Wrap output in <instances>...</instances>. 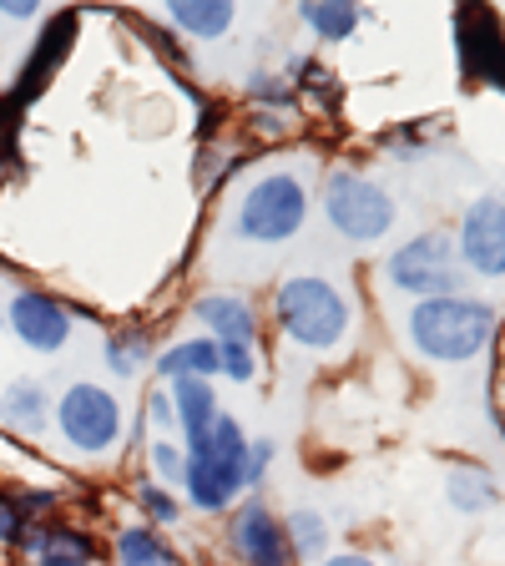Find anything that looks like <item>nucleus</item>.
<instances>
[{"label": "nucleus", "mask_w": 505, "mask_h": 566, "mask_svg": "<svg viewBox=\"0 0 505 566\" xmlns=\"http://www.w3.org/2000/svg\"><path fill=\"white\" fill-rule=\"evenodd\" d=\"M269 329L304 354H339L354 329V304L324 273H288L269 289Z\"/></svg>", "instance_id": "obj_1"}, {"label": "nucleus", "mask_w": 505, "mask_h": 566, "mask_svg": "<svg viewBox=\"0 0 505 566\" xmlns=\"http://www.w3.org/2000/svg\"><path fill=\"white\" fill-rule=\"evenodd\" d=\"M314 212V188L298 167H269L228 202V238L243 248H283L304 233Z\"/></svg>", "instance_id": "obj_2"}, {"label": "nucleus", "mask_w": 505, "mask_h": 566, "mask_svg": "<svg viewBox=\"0 0 505 566\" xmlns=\"http://www.w3.org/2000/svg\"><path fill=\"white\" fill-rule=\"evenodd\" d=\"M248 430L243 420L223 415L202 440H188V475H182V506L198 516H228L243 501L248 475Z\"/></svg>", "instance_id": "obj_3"}, {"label": "nucleus", "mask_w": 505, "mask_h": 566, "mask_svg": "<svg viewBox=\"0 0 505 566\" xmlns=\"http://www.w3.org/2000/svg\"><path fill=\"white\" fill-rule=\"evenodd\" d=\"M404 334H410L414 354L430 365H471L495 334V308L471 294L424 298L404 314Z\"/></svg>", "instance_id": "obj_4"}, {"label": "nucleus", "mask_w": 505, "mask_h": 566, "mask_svg": "<svg viewBox=\"0 0 505 566\" xmlns=\"http://www.w3.org/2000/svg\"><path fill=\"white\" fill-rule=\"evenodd\" d=\"M51 430L61 436V446L82 460H106L117 455L127 440V405L112 385L102 379H71L56 395V420Z\"/></svg>", "instance_id": "obj_5"}, {"label": "nucleus", "mask_w": 505, "mask_h": 566, "mask_svg": "<svg viewBox=\"0 0 505 566\" xmlns=\"http://www.w3.org/2000/svg\"><path fill=\"white\" fill-rule=\"evenodd\" d=\"M324 218L329 228L354 248H369V243H385L394 233V218H400V202L385 182L375 177L354 172V167H334L324 177Z\"/></svg>", "instance_id": "obj_6"}, {"label": "nucleus", "mask_w": 505, "mask_h": 566, "mask_svg": "<svg viewBox=\"0 0 505 566\" xmlns=\"http://www.w3.org/2000/svg\"><path fill=\"white\" fill-rule=\"evenodd\" d=\"M385 283L394 289V294L414 298V304H424V298L460 294L465 269H460L455 238H450V233H414V238H404L400 248H389Z\"/></svg>", "instance_id": "obj_7"}, {"label": "nucleus", "mask_w": 505, "mask_h": 566, "mask_svg": "<svg viewBox=\"0 0 505 566\" xmlns=\"http://www.w3.org/2000/svg\"><path fill=\"white\" fill-rule=\"evenodd\" d=\"M6 329L25 354L51 359L76 334V308L51 289H15V294H6Z\"/></svg>", "instance_id": "obj_8"}, {"label": "nucleus", "mask_w": 505, "mask_h": 566, "mask_svg": "<svg viewBox=\"0 0 505 566\" xmlns=\"http://www.w3.org/2000/svg\"><path fill=\"white\" fill-rule=\"evenodd\" d=\"M223 546L233 566H298L283 536V516L263 495H243L223 516Z\"/></svg>", "instance_id": "obj_9"}, {"label": "nucleus", "mask_w": 505, "mask_h": 566, "mask_svg": "<svg viewBox=\"0 0 505 566\" xmlns=\"http://www.w3.org/2000/svg\"><path fill=\"white\" fill-rule=\"evenodd\" d=\"M455 56L460 76L475 86H495L505 92V31L495 11L485 6H460L455 11Z\"/></svg>", "instance_id": "obj_10"}, {"label": "nucleus", "mask_w": 505, "mask_h": 566, "mask_svg": "<svg viewBox=\"0 0 505 566\" xmlns=\"http://www.w3.org/2000/svg\"><path fill=\"white\" fill-rule=\"evenodd\" d=\"M460 269L475 279H505V202L501 198H475L460 212L455 233Z\"/></svg>", "instance_id": "obj_11"}, {"label": "nucleus", "mask_w": 505, "mask_h": 566, "mask_svg": "<svg viewBox=\"0 0 505 566\" xmlns=\"http://www.w3.org/2000/svg\"><path fill=\"white\" fill-rule=\"evenodd\" d=\"M188 318L212 344H259L263 339L259 304L248 294H238V289H202L188 304Z\"/></svg>", "instance_id": "obj_12"}, {"label": "nucleus", "mask_w": 505, "mask_h": 566, "mask_svg": "<svg viewBox=\"0 0 505 566\" xmlns=\"http://www.w3.org/2000/svg\"><path fill=\"white\" fill-rule=\"evenodd\" d=\"M71 41H76V11H56V15H46V21H41V35H35L31 56H25V66L15 71V86L6 92L15 106H21V112L51 86V76L61 71V61L71 56Z\"/></svg>", "instance_id": "obj_13"}, {"label": "nucleus", "mask_w": 505, "mask_h": 566, "mask_svg": "<svg viewBox=\"0 0 505 566\" xmlns=\"http://www.w3.org/2000/svg\"><path fill=\"white\" fill-rule=\"evenodd\" d=\"M102 556H106V542L92 526L66 521V516H51L31 531L21 562L25 566H102Z\"/></svg>", "instance_id": "obj_14"}, {"label": "nucleus", "mask_w": 505, "mask_h": 566, "mask_svg": "<svg viewBox=\"0 0 505 566\" xmlns=\"http://www.w3.org/2000/svg\"><path fill=\"white\" fill-rule=\"evenodd\" d=\"M51 420H56V395L35 375H21L0 389V424L6 430H15L25 440H41L51 430Z\"/></svg>", "instance_id": "obj_15"}, {"label": "nucleus", "mask_w": 505, "mask_h": 566, "mask_svg": "<svg viewBox=\"0 0 505 566\" xmlns=\"http://www.w3.org/2000/svg\"><path fill=\"white\" fill-rule=\"evenodd\" d=\"M157 385H177V379H223V349L208 339V334H188L177 344H162L152 359Z\"/></svg>", "instance_id": "obj_16"}, {"label": "nucleus", "mask_w": 505, "mask_h": 566, "mask_svg": "<svg viewBox=\"0 0 505 566\" xmlns=\"http://www.w3.org/2000/svg\"><path fill=\"white\" fill-rule=\"evenodd\" d=\"M157 359V329L152 324H117V329L102 339V365L112 379L131 385L137 375H147Z\"/></svg>", "instance_id": "obj_17"}, {"label": "nucleus", "mask_w": 505, "mask_h": 566, "mask_svg": "<svg viewBox=\"0 0 505 566\" xmlns=\"http://www.w3.org/2000/svg\"><path fill=\"white\" fill-rule=\"evenodd\" d=\"M162 21L172 25L182 41H223L238 25V6L233 0H167Z\"/></svg>", "instance_id": "obj_18"}, {"label": "nucleus", "mask_w": 505, "mask_h": 566, "mask_svg": "<svg viewBox=\"0 0 505 566\" xmlns=\"http://www.w3.org/2000/svg\"><path fill=\"white\" fill-rule=\"evenodd\" d=\"M106 556L112 566H188L172 552L167 531L147 526V521H131V526H117L106 536Z\"/></svg>", "instance_id": "obj_19"}, {"label": "nucleus", "mask_w": 505, "mask_h": 566, "mask_svg": "<svg viewBox=\"0 0 505 566\" xmlns=\"http://www.w3.org/2000/svg\"><path fill=\"white\" fill-rule=\"evenodd\" d=\"M167 389H172V405H177V440H182V446L202 440L212 424L228 415L212 379H177V385H167Z\"/></svg>", "instance_id": "obj_20"}, {"label": "nucleus", "mask_w": 505, "mask_h": 566, "mask_svg": "<svg viewBox=\"0 0 505 566\" xmlns=\"http://www.w3.org/2000/svg\"><path fill=\"white\" fill-rule=\"evenodd\" d=\"M294 15L318 46H339V41H349V35L365 25V11L349 6V0H298Z\"/></svg>", "instance_id": "obj_21"}, {"label": "nucleus", "mask_w": 505, "mask_h": 566, "mask_svg": "<svg viewBox=\"0 0 505 566\" xmlns=\"http://www.w3.org/2000/svg\"><path fill=\"white\" fill-rule=\"evenodd\" d=\"M283 536H288V552H294L298 566H318L334 552V526H329V516L314 506L283 511Z\"/></svg>", "instance_id": "obj_22"}, {"label": "nucleus", "mask_w": 505, "mask_h": 566, "mask_svg": "<svg viewBox=\"0 0 505 566\" xmlns=\"http://www.w3.org/2000/svg\"><path fill=\"white\" fill-rule=\"evenodd\" d=\"M278 71L294 82V92H298V102H308V106H339V76H334L324 61L314 56V51H283V61H278Z\"/></svg>", "instance_id": "obj_23"}, {"label": "nucleus", "mask_w": 505, "mask_h": 566, "mask_svg": "<svg viewBox=\"0 0 505 566\" xmlns=\"http://www.w3.org/2000/svg\"><path fill=\"white\" fill-rule=\"evenodd\" d=\"M131 506H137V516L147 521V526H157V531L182 526V516H188V506H182V491L152 481L147 471L131 475Z\"/></svg>", "instance_id": "obj_24"}, {"label": "nucleus", "mask_w": 505, "mask_h": 566, "mask_svg": "<svg viewBox=\"0 0 505 566\" xmlns=\"http://www.w3.org/2000/svg\"><path fill=\"white\" fill-rule=\"evenodd\" d=\"M248 167V147H228V142H202L198 157H192V188L208 198V192H223L238 172Z\"/></svg>", "instance_id": "obj_25"}, {"label": "nucleus", "mask_w": 505, "mask_h": 566, "mask_svg": "<svg viewBox=\"0 0 505 566\" xmlns=\"http://www.w3.org/2000/svg\"><path fill=\"white\" fill-rule=\"evenodd\" d=\"M495 475L485 471V465H455V471L445 475V501L455 511H465V516H481V511L495 506Z\"/></svg>", "instance_id": "obj_26"}, {"label": "nucleus", "mask_w": 505, "mask_h": 566, "mask_svg": "<svg viewBox=\"0 0 505 566\" xmlns=\"http://www.w3.org/2000/svg\"><path fill=\"white\" fill-rule=\"evenodd\" d=\"M243 96H248V106H259V112H294V106H298L294 82H288L278 66H253V71H248V76H243Z\"/></svg>", "instance_id": "obj_27"}, {"label": "nucleus", "mask_w": 505, "mask_h": 566, "mask_svg": "<svg viewBox=\"0 0 505 566\" xmlns=\"http://www.w3.org/2000/svg\"><path fill=\"white\" fill-rule=\"evenodd\" d=\"M127 25L141 35V41H147V51H152V56H162L172 71H188L192 66L188 41H182V35H177L162 15H127Z\"/></svg>", "instance_id": "obj_28"}, {"label": "nucleus", "mask_w": 505, "mask_h": 566, "mask_svg": "<svg viewBox=\"0 0 505 566\" xmlns=\"http://www.w3.org/2000/svg\"><path fill=\"white\" fill-rule=\"evenodd\" d=\"M147 475L172 491H182V475H188V446L172 436H152L147 440Z\"/></svg>", "instance_id": "obj_29"}, {"label": "nucleus", "mask_w": 505, "mask_h": 566, "mask_svg": "<svg viewBox=\"0 0 505 566\" xmlns=\"http://www.w3.org/2000/svg\"><path fill=\"white\" fill-rule=\"evenodd\" d=\"M35 521L21 511V501H15L11 491H6V501H0V556H21L25 542H31Z\"/></svg>", "instance_id": "obj_30"}, {"label": "nucleus", "mask_w": 505, "mask_h": 566, "mask_svg": "<svg viewBox=\"0 0 505 566\" xmlns=\"http://www.w3.org/2000/svg\"><path fill=\"white\" fill-rule=\"evenodd\" d=\"M218 349H223V379H233V385H259V375H263L259 344H218Z\"/></svg>", "instance_id": "obj_31"}, {"label": "nucleus", "mask_w": 505, "mask_h": 566, "mask_svg": "<svg viewBox=\"0 0 505 566\" xmlns=\"http://www.w3.org/2000/svg\"><path fill=\"white\" fill-rule=\"evenodd\" d=\"M15 501H21V511L41 526V521H51V516H61V506H66V495L56 491V485H15Z\"/></svg>", "instance_id": "obj_32"}, {"label": "nucleus", "mask_w": 505, "mask_h": 566, "mask_svg": "<svg viewBox=\"0 0 505 566\" xmlns=\"http://www.w3.org/2000/svg\"><path fill=\"white\" fill-rule=\"evenodd\" d=\"M137 415L147 420V430H152V436H172L177 440V405H172V389H167V385H157L152 395L141 400Z\"/></svg>", "instance_id": "obj_33"}, {"label": "nucleus", "mask_w": 505, "mask_h": 566, "mask_svg": "<svg viewBox=\"0 0 505 566\" xmlns=\"http://www.w3.org/2000/svg\"><path fill=\"white\" fill-rule=\"evenodd\" d=\"M273 460H278V440H269V436L248 440V475H243V491L248 495L263 491V481H269V471H273Z\"/></svg>", "instance_id": "obj_34"}, {"label": "nucleus", "mask_w": 505, "mask_h": 566, "mask_svg": "<svg viewBox=\"0 0 505 566\" xmlns=\"http://www.w3.org/2000/svg\"><path fill=\"white\" fill-rule=\"evenodd\" d=\"M243 137L248 142H283V137H294V122H288V112H259V106H248Z\"/></svg>", "instance_id": "obj_35"}, {"label": "nucleus", "mask_w": 505, "mask_h": 566, "mask_svg": "<svg viewBox=\"0 0 505 566\" xmlns=\"http://www.w3.org/2000/svg\"><path fill=\"white\" fill-rule=\"evenodd\" d=\"M0 21H11V25L46 21V6L41 0H0Z\"/></svg>", "instance_id": "obj_36"}, {"label": "nucleus", "mask_w": 505, "mask_h": 566, "mask_svg": "<svg viewBox=\"0 0 505 566\" xmlns=\"http://www.w3.org/2000/svg\"><path fill=\"white\" fill-rule=\"evenodd\" d=\"M318 566H379V562H375L369 552H329Z\"/></svg>", "instance_id": "obj_37"}, {"label": "nucleus", "mask_w": 505, "mask_h": 566, "mask_svg": "<svg viewBox=\"0 0 505 566\" xmlns=\"http://www.w3.org/2000/svg\"><path fill=\"white\" fill-rule=\"evenodd\" d=\"M198 566H233L228 556H208V562H198Z\"/></svg>", "instance_id": "obj_38"}, {"label": "nucleus", "mask_w": 505, "mask_h": 566, "mask_svg": "<svg viewBox=\"0 0 505 566\" xmlns=\"http://www.w3.org/2000/svg\"><path fill=\"white\" fill-rule=\"evenodd\" d=\"M0 308H6V273H0Z\"/></svg>", "instance_id": "obj_39"}, {"label": "nucleus", "mask_w": 505, "mask_h": 566, "mask_svg": "<svg viewBox=\"0 0 505 566\" xmlns=\"http://www.w3.org/2000/svg\"><path fill=\"white\" fill-rule=\"evenodd\" d=\"M6 491H11V485H6V481H0V501H6Z\"/></svg>", "instance_id": "obj_40"}, {"label": "nucleus", "mask_w": 505, "mask_h": 566, "mask_svg": "<svg viewBox=\"0 0 505 566\" xmlns=\"http://www.w3.org/2000/svg\"><path fill=\"white\" fill-rule=\"evenodd\" d=\"M0 51H6V31H0Z\"/></svg>", "instance_id": "obj_41"}, {"label": "nucleus", "mask_w": 505, "mask_h": 566, "mask_svg": "<svg viewBox=\"0 0 505 566\" xmlns=\"http://www.w3.org/2000/svg\"><path fill=\"white\" fill-rule=\"evenodd\" d=\"M15 566H25V562H15Z\"/></svg>", "instance_id": "obj_42"}, {"label": "nucleus", "mask_w": 505, "mask_h": 566, "mask_svg": "<svg viewBox=\"0 0 505 566\" xmlns=\"http://www.w3.org/2000/svg\"><path fill=\"white\" fill-rule=\"evenodd\" d=\"M106 566H112V562H106Z\"/></svg>", "instance_id": "obj_43"}]
</instances>
